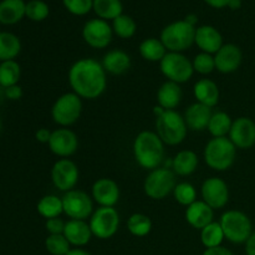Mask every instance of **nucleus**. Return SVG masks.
<instances>
[{
    "mask_svg": "<svg viewBox=\"0 0 255 255\" xmlns=\"http://www.w3.org/2000/svg\"><path fill=\"white\" fill-rule=\"evenodd\" d=\"M91 197L100 207H115L120 201V187L114 179L100 178L92 184Z\"/></svg>",
    "mask_w": 255,
    "mask_h": 255,
    "instance_id": "obj_18",
    "label": "nucleus"
},
{
    "mask_svg": "<svg viewBox=\"0 0 255 255\" xmlns=\"http://www.w3.org/2000/svg\"><path fill=\"white\" fill-rule=\"evenodd\" d=\"M21 76V67L15 60L0 62V87L14 86L19 82Z\"/></svg>",
    "mask_w": 255,
    "mask_h": 255,
    "instance_id": "obj_33",
    "label": "nucleus"
},
{
    "mask_svg": "<svg viewBox=\"0 0 255 255\" xmlns=\"http://www.w3.org/2000/svg\"><path fill=\"white\" fill-rule=\"evenodd\" d=\"M114 30L106 20L91 19L82 27L84 41L92 49H105L112 41Z\"/></svg>",
    "mask_w": 255,
    "mask_h": 255,
    "instance_id": "obj_13",
    "label": "nucleus"
},
{
    "mask_svg": "<svg viewBox=\"0 0 255 255\" xmlns=\"http://www.w3.org/2000/svg\"><path fill=\"white\" fill-rule=\"evenodd\" d=\"M232 125H233V120L227 112L217 111L212 115L207 129L212 134V137H228Z\"/></svg>",
    "mask_w": 255,
    "mask_h": 255,
    "instance_id": "obj_32",
    "label": "nucleus"
},
{
    "mask_svg": "<svg viewBox=\"0 0 255 255\" xmlns=\"http://www.w3.org/2000/svg\"><path fill=\"white\" fill-rule=\"evenodd\" d=\"M51 132L52 131H50V129L41 127V128H39L35 132V138H36V141L40 142V143H49L50 137H51Z\"/></svg>",
    "mask_w": 255,
    "mask_h": 255,
    "instance_id": "obj_44",
    "label": "nucleus"
},
{
    "mask_svg": "<svg viewBox=\"0 0 255 255\" xmlns=\"http://www.w3.org/2000/svg\"><path fill=\"white\" fill-rule=\"evenodd\" d=\"M197 26L188 24L186 20L171 22L167 25L161 32L159 40L167 51L169 52H183L188 50L194 44Z\"/></svg>",
    "mask_w": 255,
    "mask_h": 255,
    "instance_id": "obj_5",
    "label": "nucleus"
},
{
    "mask_svg": "<svg viewBox=\"0 0 255 255\" xmlns=\"http://www.w3.org/2000/svg\"><path fill=\"white\" fill-rule=\"evenodd\" d=\"M94 11L102 20H112L122 15L124 5L121 0H94Z\"/></svg>",
    "mask_w": 255,
    "mask_h": 255,
    "instance_id": "obj_31",
    "label": "nucleus"
},
{
    "mask_svg": "<svg viewBox=\"0 0 255 255\" xmlns=\"http://www.w3.org/2000/svg\"><path fill=\"white\" fill-rule=\"evenodd\" d=\"M156 132L164 144L178 146L186 139L188 127L184 117L176 110H166L156 117Z\"/></svg>",
    "mask_w": 255,
    "mask_h": 255,
    "instance_id": "obj_4",
    "label": "nucleus"
},
{
    "mask_svg": "<svg viewBox=\"0 0 255 255\" xmlns=\"http://www.w3.org/2000/svg\"><path fill=\"white\" fill-rule=\"evenodd\" d=\"M65 224H66V222H64L60 217H57V218L46 219L45 228H46V232L49 234H64Z\"/></svg>",
    "mask_w": 255,
    "mask_h": 255,
    "instance_id": "obj_42",
    "label": "nucleus"
},
{
    "mask_svg": "<svg viewBox=\"0 0 255 255\" xmlns=\"http://www.w3.org/2000/svg\"><path fill=\"white\" fill-rule=\"evenodd\" d=\"M173 197L177 203L188 207L197 201V189L193 184L188 182H181V183H177L173 191Z\"/></svg>",
    "mask_w": 255,
    "mask_h": 255,
    "instance_id": "obj_37",
    "label": "nucleus"
},
{
    "mask_svg": "<svg viewBox=\"0 0 255 255\" xmlns=\"http://www.w3.org/2000/svg\"><path fill=\"white\" fill-rule=\"evenodd\" d=\"M4 96L5 99L10 100V101H17L22 97V89L20 85H14L4 89Z\"/></svg>",
    "mask_w": 255,
    "mask_h": 255,
    "instance_id": "obj_43",
    "label": "nucleus"
},
{
    "mask_svg": "<svg viewBox=\"0 0 255 255\" xmlns=\"http://www.w3.org/2000/svg\"><path fill=\"white\" fill-rule=\"evenodd\" d=\"M184 20H186L188 24L193 25V26H196V24L198 22V16H197L196 14H188L186 17H184Z\"/></svg>",
    "mask_w": 255,
    "mask_h": 255,
    "instance_id": "obj_50",
    "label": "nucleus"
},
{
    "mask_svg": "<svg viewBox=\"0 0 255 255\" xmlns=\"http://www.w3.org/2000/svg\"><path fill=\"white\" fill-rule=\"evenodd\" d=\"M228 7L231 10H238L242 7V0H229Z\"/></svg>",
    "mask_w": 255,
    "mask_h": 255,
    "instance_id": "obj_49",
    "label": "nucleus"
},
{
    "mask_svg": "<svg viewBox=\"0 0 255 255\" xmlns=\"http://www.w3.org/2000/svg\"><path fill=\"white\" fill-rule=\"evenodd\" d=\"M82 114V99L75 92H66L55 100L51 107L52 121L60 127H70L76 124Z\"/></svg>",
    "mask_w": 255,
    "mask_h": 255,
    "instance_id": "obj_8",
    "label": "nucleus"
},
{
    "mask_svg": "<svg viewBox=\"0 0 255 255\" xmlns=\"http://www.w3.org/2000/svg\"><path fill=\"white\" fill-rule=\"evenodd\" d=\"M1 127H2V122H1V119H0V131H1Z\"/></svg>",
    "mask_w": 255,
    "mask_h": 255,
    "instance_id": "obj_52",
    "label": "nucleus"
},
{
    "mask_svg": "<svg viewBox=\"0 0 255 255\" xmlns=\"http://www.w3.org/2000/svg\"><path fill=\"white\" fill-rule=\"evenodd\" d=\"M213 115L212 109L204 105L194 102L184 112V121L191 131L201 132L208 128V124Z\"/></svg>",
    "mask_w": 255,
    "mask_h": 255,
    "instance_id": "obj_22",
    "label": "nucleus"
},
{
    "mask_svg": "<svg viewBox=\"0 0 255 255\" xmlns=\"http://www.w3.org/2000/svg\"><path fill=\"white\" fill-rule=\"evenodd\" d=\"M127 229L133 237L143 238L151 233L152 221L146 214L133 213L127 221Z\"/></svg>",
    "mask_w": 255,
    "mask_h": 255,
    "instance_id": "obj_34",
    "label": "nucleus"
},
{
    "mask_svg": "<svg viewBox=\"0 0 255 255\" xmlns=\"http://www.w3.org/2000/svg\"><path fill=\"white\" fill-rule=\"evenodd\" d=\"M164 111H166V110L162 109V107L158 106V105H157V106H154V109H153V114H154V116H156V117L161 116V115L163 114Z\"/></svg>",
    "mask_w": 255,
    "mask_h": 255,
    "instance_id": "obj_51",
    "label": "nucleus"
},
{
    "mask_svg": "<svg viewBox=\"0 0 255 255\" xmlns=\"http://www.w3.org/2000/svg\"><path fill=\"white\" fill-rule=\"evenodd\" d=\"M49 6L42 0H31L26 2L25 16L29 17L32 21H42L49 16Z\"/></svg>",
    "mask_w": 255,
    "mask_h": 255,
    "instance_id": "obj_39",
    "label": "nucleus"
},
{
    "mask_svg": "<svg viewBox=\"0 0 255 255\" xmlns=\"http://www.w3.org/2000/svg\"><path fill=\"white\" fill-rule=\"evenodd\" d=\"M202 255H234L233 252L229 251L226 247H216V248H208L203 252Z\"/></svg>",
    "mask_w": 255,
    "mask_h": 255,
    "instance_id": "obj_45",
    "label": "nucleus"
},
{
    "mask_svg": "<svg viewBox=\"0 0 255 255\" xmlns=\"http://www.w3.org/2000/svg\"><path fill=\"white\" fill-rule=\"evenodd\" d=\"M204 1L214 9H223L229 4V0H204Z\"/></svg>",
    "mask_w": 255,
    "mask_h": 255,
    "instance_id": "obj_47",
    "label": "nucleus"
},
{
    "mask_svg": "<svg viewBox=\"0 0 255 255\" xmlns=\"http://www.w3.org/2000/svg\"><path fill=\"white\" fill-rule=\"evenodd\" d=\"M201 196L212 209H222L229 202V187L224 179L211 177L202 183Z\"/></svg>",
    "mask_w": 255,
    "mask_h": 255,
    "instance_id": "obj_14",
    "label": "nucleus"
},
{
    "mask_svg": "<svg viewBox=\"0 0 255 255\" xmlns=\"http://www.w3.org/2000/svg\"><path fill=\"white\" fill-rule=\"evenodd\" d=\"M138 51L142 59L148 62H159L163 59L164 55L168 52L161 40L157 39V37L144 39L139 44Z\"/></svg>",
    "mask_w": 255,
    "mask_h": 255,
    "instance_id": "obj_28",
    "label": "nucleus"
},
{
    "mask_svg": "<svg viewBox=\"0 0 255 255\" xmlns=\"http://www.w3.org/2000/svg\"><path fill=\"white\" fill-rule=\"evenodd\" d=\"M66 255H92V254L89 253V252L85 251V249L82 248H71Z\"/></svg>",
    "mask_w": 255,
    "mask_h": 255,
    "instance_id": "obj_48",
    "label": "nucleus"
},
{
    "mask_svg": "<svg viewBox=\"0 0 255 255\" xmlns=\"http://www.w3.org/2000/svg\"><path fill=\"white\" fill-rule=\"evenodd\" d=\"M112 30L121 39H131L136 34L137 24L131 16L122 14L112 21Z\"/></svg>",
    "mask_w": 255,
    "mask_h": 255,
    "instance_id": "obj_36",
    "label": "nucleus"
},
{
    "mask_svg": "<svg viewBox=\"0 0 255 255\" xmlns=\"http://www.w3.org/2000/svg\"><path fill=\"white\" fill-rule=\"evenodd\" d=\"M133 157L139 167L147 171L162 167L164 161V143L153 131H142L133 141Z\"/></svg>",
    "mask_w": 255,
    "mask_h": 255,
    "instance_id": "obj_2",
    "label": "nucleus"
},
{
    "mask_svg": "<svg viewBox=\"0 0 255 255\" xmlns=\"http://www.w3.org/2000/svg\"><path fill=\"white\" fill-rule=\"evenodd\" d=\"M194 44L198 46L201 52L214 55L223 46V36L218 29L212 25H201L196 29Z\"/></svg>",
    "mask_w": 255,
    "mask_h": 255,
    "instance_id": "obj_19",
    "label": "nucleus"
},
{
    "mask_svg": "<svg viewBox=\"0 0 255 255\" xmlns=\"http://www.w3.org/2000/svg\"><path fill=\"white\" fill-rule=\"evenodd\" d=\"M228 138L237 149H249L255 144V122L249 117H238L233 121Z\"/></svg>",
    "mask_w": 255,
    "mask_h": 255,
    "instance_id": "obj_16",
    "label": "nucleus"
},
{
    "mask_svg": "<svg viewBox=\"0 0 255 255\" xmlns=\"http://www.w3.org/2000/svg\"><path fill=\"white\" fill-rule=\"evenodd\" d=\"M26 4L22 0H2L0 2V22L14 25L25 16Z\"/></svg>",
    "mask_w": 255,
    "mask_h": 255,
    "instance_id": "obj_27",
    "label": "nucleus"
},
{
    "mask_svg": "<svg viewBox=\"0 0 255 255\" xmlns=\"http://www.w3.org/2000/svg\"><path fill=\"white\" fill-rule=\"evenodd\" d=\"M236 157L237 147L228 137H213L204 147V162L214 171H228L236 162Z\"/></svg>",
    "mask_w": 255,
    "mask_h": 255,
    "instance_id": "obj_3",
    "label": "nucleus"
},
{
    "mask_svg": "<svg viewBox=\"0 0 255 255\" xmlns=\"http://www.w3.org/2000/svg\"><path fill=\"white\" fill-rule=\"evenodd\" d=\"M64 236L70 246L75 247V248H82V247L87 246L94 237L89 223L86 221H76V219H69L66 222Z\"/></svg>",
    "mask_w": 255,
    "mask_h": 255,
    "instance_id": "obj_21",
    "label": "nucleus"
},
{
    "mask_svg": "<svg viewBox=\"0 0 255 255\" xmlns=\"http://www.w3.org/2000/svg\"><path fill=\"white\" fill-rule=\"evenodd\" d=\"M193 95L198 104L213 109L218 105L221 91H219L218 85L213 80L201 79L194 84Z\"/></svg>",
    "mask_w": 255,
    "mask_h": 255,
    "instance_id": "obj_23",
    "label": "nucleus"
},
{
    "mask_svg": "<svg viewBox=\"0 0 255 255\" xmlns=\"http://www.w3.org/2000/svg\"><path fill=\"white\" fill-rule=\"evenodd\" d=\"M224 233L219 222H212L201 231V242L206 249L221 247L224 241Z\"/></svg>",
    "mask_w": 255,
    "mask_h": 255,
    "instance_id": "obj_35",
    "label": "nucleus"
},
{
    "mask_svg": "<svg viewBox=\"0 0 255 255\" xmlns=\"http://www.w3.org/2000/svg\"><path fill=\"white\" fill-rule=\"evenodd\" d=\"M45 249L51 255H66L71 246L64 234H49L45 239Z\"/></svg>",
    "mask_w": 255,
    "mask_h": 255,
    "instance_id": "obj_38",
    "label": "nucleus"
},
{
    "mask_svg": "<svg viewBox=\"0 0 255 255\" xmlns=\"http://www.w3.org/2000/svg\"><path fill=\"white\" fill-rule=\"evenodd\" d=\"M69 12L77 16L86 15L94 7V0H62Z\"/></svg>",
    "mask_w": 255,
    "mask_h": 255,
    "instance_id": "obj_41",
    "label": "nucleus"
},
{
    "mask_svg": "<svg viewBox=\"0 0 255 255\" xmlns=\"http://www.w3.org/2000/svg\"><path fill=\"white\" fill-rule=\"evenodd\" d=\"M176 186V173L171 168L162 166L149 171L143 182V191L148 198L153 201H162L173 193Z\"/></svg>",
    "mask_w": 255,
    "mask_h": 255,
    "instance_id": "obj_7",
    "label": "nucleus"
},
{
    "mask_svg": "<svg viewBox=\"0 0 255 255\" xmlns=\"http://www.w3.org/2000/svg\"><path fill=\"white\" fill-rule=\"evenodd\" d=\"M194 72H198L201 75H209L216 70V61H214V55L207 54V52H199L194 56L193 61Z\"/></svg>",
    "mask_w": 255,
    "mask_h": 255,
    "instance_id": "obj_40",
    "label": "nucleus"
},
{
    "mask_svg": "<svg viewBox=\"0 0 255 255\" xmlns=\"http://www.w3.org/2000/svg\"><path fill=\"white\" fill-rule=\"evenodd\" d=\"M199 158L197 153L191 149H183L179 151L176 156L172 158V171L176 173V176L186 177L194 173L198 167Z\"/></svg>",
    "mask_w": 255,
    "mask_h": 255,
    "instance_id": "obj_26",
    "label": "nucleus"
},
{
    "mask_svg": "<svg viewBox=\"0 0 255 255\" xmlns=\"http://www.w3.org/2000/svg\"><path fill=\"white\" fill-rule=\"evenodd\" d=\"M246 254L255 255V232H253V234L246 242Z\"/></svg>",
    "mask_w": 255,
    "mask_h": 255,
    "instance_id": "obj_46",
    "label": "nucleus"
},
{
    "mask_svg": "<svg viewBox=\"0 0 255 255\" xmlns=\"http://www.w3.org/2000/svg\"><path fill=\"white\" fill-rule=\"evenodd\" d=\"M184 217L192 228L202 231L204 227L214 222V209H212L206 202L196 201L187 207Z\"/></svg>",
    "mask_w": 255,
    "mask_h": 255,
    "instance_id": "obj_20",
    "label": "nucleus"
},
{
    "mask_svg": "<svg viewBox=\"0 0 255 255\" xmlns=\"http://www.w3.org/2000/svg\"><path fill=\"white\" fill-rule=\"evenodd\" d=\"M79 167L74 161L69 158H60L54 163L51 168V182L59 191H72L79 182Z\"/></svg>",
    "mask_w": 255,
    "mask_h": 255,
    "instance_id": "obj_12",
    "label": "nucleus"
},
{
    "mask_svg": "<svg viewBox=\"0 0 255 255\" xmlns=\"http://www.w3.org/2000/svg\"><path fill=\"white\" fill-rule=\"evenodd\" d=\"M72 92L84 100H96L107 87V74L101 62L91 57L75 61L67 74Z\"/></svg>",
    "mask_w": 255,
    "mask_h": 255,
    "instance_id": "obj_1",
    "label": "nucleus"
},
{
    "mask_svg": "<svg viewBox=\"0 0 255 255\" xmlns=\"http://www.w3.org/2000/svg\"><path fill=\"white\" fill-rule=\"evenodd\" d=\"M183 99L181 85L172 81H166L157 91V105L164 110H176Z\"/></svg>",
    "mask_w": 255,
    "mask_h": 255,
    "instance_id": "obj_25",
    "label": "nucleus"
},
{
    "mask_svg": "<svg viewBox=\"0 0 255 255\" xmlns=\"http://www.w3.org/2000/svg\"><path fill=\"white\" fill-rule=\"evenodd\" d=\"M37 213L45 219L57 218L64 213L62 199L55 194H46L37 202Z\"/></svg>",
    "mask_w": 255,
    "mask_h": 255,
    "instance_id": "obj_30",
    "label": "nucleus"
},
{
    "mask_svg": "<svg viewBox=\"0 0 255 255\" xmlns=\"http://www.w3.org/2000/svg\"><path fill=\"white\" fill-rule=\"evenodd\" d=\"M224 238L233 244H246L253 234V224L246 213L237 209L224 212L219 219Z\"/></svg>",
    "mask_w": 255,
    "mask_h": 255,
    "instance_id": "obj_6",
    "label": "nucleus"
},
{
    "mask_svg": "<svg viewBox=\"0 0 255 255\" xmlns=\"http://www.w3.org/2000/svg\"><path fill=\"white\" fill-rule=\"evenodd\" d=\"M61 199L64 214L70 219L87 221L94 213V199L86 192L72 189L64 193Z\"/></svg>",
    "mask_w": 255,
    "mask_h": 255,
    "instance_id": "obj_11",
    "label": "nucleus"
},
{
    "mask_svg": "<svg viewBox=\"0 0 255 255\" xmlns=\"http://www.w3.org/2000/svg\"><path fill=\"white\" fill-rule=\"evenodd\" d=\"M21 51V42L11 32H0V62L16 59Z\"/></svg>",
    "mask_w": 255,
    "mask_h": 255,
    "instance_id": "obj_29",
    "label": "nucleus"
},
{
    "mask_svg": "<svg viewBox=\"0 0 255 255\" xmlns=\"http://www.w3.org/2000/svg\"><path fill=\"white\" fill-rule=\"evenodd\" d=\"M159 69L167 81L178 85L189 81L194 74L192 61L182 52H167L159 61Z\"/></svg>",
    "mask_w": 255,
    "mask_h": 255,
    "instance_id": "obj_9",
    "label": "nucleus"
},
{
    "mask_svg": "<svg viewBox=\"0 0 255 255\" xmlns=\"http://www.w3.org/2000/svg\"><path fill=\"white\" fill-rule=\"evenodd\" d=\"M92 236L101 241L112 238L119 232L120 214L115 207H99L89 221Z\"/></svg>",
    "mask_w": 255,
    "mask_h": 255,
    "instance_id": "obj_10",
    "label": "nucleus"
},
{
    "mask_svg": "<svg viewBox=\"0 0 255 255\" xmlns=\"http://www.w3.org/2000/svg\"><path fill=\"white\" fill-rule=\"evenodd\" d=\"M216 70L221 74H232L241 67L243 62V52L236 44H223V46L214 54Z\"/></svg>",
    "mask_w": 255,
    "mask_h": 255,
    "instance_id": "obj_17",
    "label": "nucleus"
},
{
    "mask_svg": "<svg viewBox=\"0 0 255 255\" xmlns=\"http://www.w3.org/2000/svg\"><path fill=\"white\" fill-rule=\"evenodd\" d=\"M49 148L55 156L61 158H69L79 148V138L76 133L66 127H60L51 132L49 141Z\"/></svg>",
    "mask_w": 255,
    "mask_h": 255,
    "instance_id": "obj_15",
    "label": "nucleus"
},
{
    "mask_svg": "<svg viewBox=\"0 0 255 255\" xmlns=\"http://www.w3.org/2000/svg\"><path fill=\"white\" fill-rule=\"evenodd\" d=\"M101 65L106 74L117 76V75H122L128 71L131 67V56L124 50L115 49L105 54Z\"/></svg>",
    "mask_w": 255,
    "mask_h": 255,
    "instance_id": "obj_24",
    "label": "nucleus"
}]
</instances>
